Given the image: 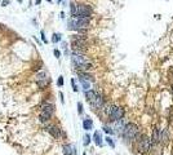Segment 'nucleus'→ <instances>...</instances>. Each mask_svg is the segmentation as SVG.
Listing matches in <instances>:
<instances>
[{"mask_svg":"<svg viewBox=\"0 0 173 155\" xmlns=\"http://www.w3.org/2000/svg\"><path fill=\"white\" fill-rule=\"evenodd\" d=\"M71 61H72V65L75 66V69H78V70H85L86 71V70L93 69V66L89 62V59L81 54H78V53H74L72 54Z\"/></svg>","mask_w":173,"mask_h":155,"instance_id":"f257e3e1","label":"nucleus"},{"mask_svg":"<svg viewBox=\"0 0 173 155\" xmlns=\"http://www.w3.org/2000/svg\"><path fill=\"white\" fill-rule=\"evenodd\" d=\"M85 97L94 109H100V107L103 106V100H102L100 94H97L94 91H91V89L85 91Z\"/></svg>","mask_w":173,"mask_h":155,"instance_id":"f03ea898","label":"nucleus"},{"mask_svg":"<svg viewBox=\"0 0 173 155\" xmlns=\"http://www.w3.org/2000/svg\"><path fill=\"white\" fill-rule=\"evenodd\" d=\"M138 134V127H137L134 123H128L124 125V131H123V136L127 140H133L137 137Z\"/></svg>","mask_w":173,"mask_h":155,"instance_id":"7ed1b4c3","label":"nucleus"},{"mask_svg":"<svg viewBox=\"0 0 173 155\" xmlns=\"http://www.w3.org/2000/svg\"><path fill=\"white\" fill-rule=\"evenodd\" d=\"M93 9L86 4H76V17L75 18H86L91 17Z\"/></svg>","mask_w":173,"mask_h":155,"instance_id":"20e7f679","label":"nucleus"},{"mask_svg":"<svg viewBox=\"0 0 173 155\" xmlns=\"http://www.w3.org/2000/svg\"><path fill=\"white\" fill-rule=\"evenodd\" d=\"M106 114L108 116H110L111 120H119L124 116V114H125V111H124L121 107H118V106H111V107H107L106 109Z\"/></svg>","mask_w":173,"mask_h":155,"instance_id":"39448f33","label":"nucleus"},{"mask_svg":"<svg viewBox=\"0 0 173 155\" xmlns=\"http://www.w3.org/2000/svg\"><path fill=\"white\" fill-rule=\"evenodd\" d=\"M53 111H54V107H53L52 105L44 106V109L41 110V114H40V116H39L40 122H48V120L52 118Z\"/></svg>","mask_w":173,"mask_h":155,"instance_id":"423d86ee","label":"nucleus"},{"mask_svg":"<svg viewBox=\"0 0 173 155\" xmlns=\"http://www.w3.org/2000/svg\"><path fill=\"white\" fill-rule=\"evenodd\" d=\"M36 83L40 88H44L47 87V84L49 83V78H48L47 72L45 71H40L36 74Z\"/></svg>","mask_w":173,"mask_h":155,"instance_id":"0eeeda50","label":"nucleus"},{"mask_svg":"<svg viewBox=\"0 0 173 155\" xmlns=\"http://www.w3.org/2000/svg\"><path fill=\"white\" fill-rule=\"evenodd\" d=\"M138 147H140V150L142 151V153H147V151L150 150V147H151L150 138L146 137V136H143L142 140H140V142H138Z\"/></svg>","mask_w":173,"mask_h":155,"instance_id":"6e6552de","label":"nucleus"},{"mask_svg":"<svg viewBox=\"0 0 173 155\" xmlns=\"http://www.w3.org/2000/svg\"><path fill=\"white\" fill-rule=\"evenodd\" d=\"M124 125H125V123H124L123 118L119 119V120H115V127H114L115 131H114V133L121 136L123 134V131H124Z\"/></svg>","mask_w":173,"mask_h":155,"instance_id":"1a4fd4ad","label":"nucleus"},{"mask_svg":"<svg viewBox=\"0 0 173 155\" xmlns=\"http://www.w3.org/2000/svg\"><path fill=\"white\" fill-rule=\"evenodd\" d=\"M63 154L65 155H76V149L74 145H65L63 146Z\"/></svg>","mask_w":173,"mask_h":155,"instance_id":"9d476101","label":"nucleus"},{"mask_svg":"<svg viewBox=\"0 0 173 155\" xmlns=\"http://www.w3.org/2000/svg\"><path fill=\"white\" fill-rule=\"evenodd\" d=\"M48 132H49V133L52 134L53 137H56V138H58L59 136H61V131L56 127V125H52V127H49V128H48Z\"/></svg>","mask_w":173,"mask_h":155,"instance_id":"9b49d317","label":"nucleus"},{"mask_svg":"<svg viewBox=\"0 0 173 155\" xmlns=\"http://www.w3.org/2000/svg\"><path fill=\"white\" fill-rule=\"evenodd\" d=\"M93 140H94V142H96V145L97 146H102V136H101V132H98V131H96L94 132V134H93Z\"/></svg>","mask_w":173,"mask_h":155,"instance_id":"f8f14e48","label":"nucleus"},{"mask_svg":"<svg viewBox=\"0 0 173 155\" xmlns=\"http://www.w3.org/2000/svg\"><path fill=\"white\" fill-rule=\"evenodd\" d=\"M83 127H84L85 131H89V129L93 128V122H92V119H84L83 120Z\"/></svg>","mask_w":173,"mask_h":155,"instance_id":"ddd939ff","label":"nucleus"},{"mask_svg":"<svg viewBox=\"0 0 173 155\" xmlns=\"http://www.w3.org/2000/svg\"><path fill=\"white\" fill-rule=\"evenodd\" d=\"M79 78L84 79V80H89V81H94V79L91 76V75L85 74V72H79Z\"/></svg>","mask_w":173,"mask_h":155,"instance_id":"4468645a","label":"nucleus"},{"mask_svg":"<svg viewBox=\"0 0 173 155\" xmlns=\"http://www.w3.org/2000/svg\"><path fill=\"white\" fill-rule=\"evenodd\" d=\"M70 13H71L72 18L76 17V4L75 3H71V4H70Z\"/></svg>","mask_w":173,"mask_h":155,"instance_id":"2eb2a0df","label":"nucleus"},{"mask_svg":"<svg viewBox=\"0 0 173 155\" xmlns=\"http://www.w3.org/2000/svg\"><path fill=\"white\" fill-rule=\"evenodd\" d=\"M79 80H80V83H81L83 88H84V91H88L89 88H91V85H89V83L86 80H84V79H81V78H79Z\"/></svg>","mask_w":173,"mask_h":155,"instance_id":"dca6fc26","label":"nucleus"},{"mask_svg":"<svg viewBox=\"0 0 173 155\" xmlns=\"http://www.w3.org/2000/svg\"><path fill=\"white\" fill-rule=\"evenodd\" d=\"M61 39H62L61 34H53V36H52V43H58V42H61Z\"/></svg>","mask_w":173,"mask_h":155,"instance_id":"f3484780","label":"nucleus"},{"mask_svg":"<svg viewBox=\"0 0 173 155\" xmlns=\"http://www.w3.org/2000/svg\"><path fill=\"white\" fill-rule=\"evenodd\" d=\"M154 142H158L159 141V129L158 128H154V138H152Z\"/></svg>","mask_w":173,"mask_h":155,"instance_id":"a211bd4d","label":"nucleus"},{"mask_svg":"<svg viewBox=\"0 0 173 155\" xmlns=\"http://www.w3.org/2000/svg\"><path fill=\"white\" fill-rule=\"evenodd\" d=\"M102 129H103V132H106V133H108V134H114V129H111L108 125H103Z\"/></svg>","mask_w":173,"mask_h":155,"instance_id":"6ab92c4d","label":"nucleus"},{"mask_svg":"<svg viewBox=\"0 0 173 155\" xmlns=\"http://www.w3.org/2000/svg\"><path fill=\"white\" fill-rule=\"evenodd\" d=\"M105 140H106V142H107L108 145H110V147H111V149H114V147H115V144H114V141H113V138H111V137H108V136H107V137L105 138Z\"/></svg>","mask_w":173,"mask_h":155,"instance_id":"aec40b11","label":"nucleus"},{"mask_svg":"<svg viewBox=\"0 0 173 155\" xmlns=\"http://www.w3.org/2000/svg\"><path fill=\"white\" fill-rule=\"evenodd\" d=\"M89 144H91V136H89V134H85V136H84V145H85V146H88Z\"/></svg>","mask_w":173,"mask_h":155,"instance_id":"412c9836","label":"nucleus"},{"mask_svg":"<svg viewBox=\"0 0 173 155\" xmlns=\"http://www.w3.org/2000/svg\"><path fill=\"white\" fill-rule=\"evenodd\" d=\"M71 85H72L74 92H78V91H79V89H78V87H76V84H75V80H74V79H71Z\"/></svg>","mask_w":173,"mask_h":155,"instance_id":"4be33fe9","label":"nucleus"},{"mask_svg":"<svg viewBox=\"0 0 173 155\" xmlns=\"http://www.w3.org/2000/svg\"><path fill=\"white\" fill-rule=\"evenodd\" d=\"M57 85H58V87H62V85H63V76H59V78H58Z\"/></svg>","mask_w":173,"mask_h":155,"instance_id":"5701e85b","label":"nucleus"},{"mask_svg":"<svg viewBox=\"0 0 173 155\" xmlns=\"http://www.w3.org/2000/svg\"><path fill=\"white\" fill-rule=\"evenodd\" d=\"M78 112L83 114V105H81V102H78Z\"/></svg>","mask_w":173,"mask_h":155,"instance_id":"b1692460","label":"nucleus"},{"mask_svg":"<svg viewBox=\"0 0 173 155\" xmlns=\"http://www.w3.org/2000/svg\"><path fill=\"white\" fill-rule=\"evenodd\" d=\"M163 141H164V142L168 141V132H167V131H164V134H163Z\"/></svg>","mask_w":173,"mask_h":155,"instance_id":"393cba45","label":"nucleus"},{"mask_svg":"<svg viewBox=\"0 0 173 155\" xmlns=\"http://www.w3.org/2000/svg\"><path fill=\"white\" fill-rule=\"evenodd\" d=\"M54 56H56L57 58H59V57H61V52L58 49H54Z\"/></svg>","mask_w":173,"mask_h":155,"instance_id":"a878e982","label":"nucleus"},{"mask_svg":"<svg viewBox=\"0 0 173 155\" xmlns=\"http://www.w3.org/2000/svg\"><path fill=\"white\" fill-rule=\"evenodd\" d=\"M8 4H9V0H3V3H1L3 7H7Z\"/></svg>","mask_w":173,"mask_h":155,"instance_id":"bb28decb","label":"nucleus"},{"mask_svg":"<svg viewBox=\"0 0 173 155\" xmlns=\"http://www.w3.org/2000/svg\"><path fill=\"white\" fill-rule=\"evenodd\" d=\"M41 40H43L44 43H48L47 39H45V36H44V31H41Z\"/></svg>","mask_w":173,"mask_h":155,"instance_id":"cd10ccee","label":"nucleus"},{"mask_svg":"<svg viewBox=\"0 0 173 155\" xmlns=\"http://www.w3.org/2000/svg\"><path fill=\"white\" fill-rule=\"evenodd\" d=\"M59 97H61V102L65 103V100H63V94H62V93H59Z\"/></svg>","mask_w":173,"mask_h":155,"instance_id":"c85d7f7f","label":"nucleus"},{"mask_svg":"<svg viewBox=\"0 0 173 155\" xmlns=\"http://www.w3.org/2000/svg\"><path fill=\"white\" fill-rule=\"evenodd\" d=\"M40 3H41V0H36V1H35V4H36V5H39Z\"/></svg>","mask_w":173,"mask_h":155,"instance_id":"c756f323","label":"nucleus"},{"mask_svg":"<svg viewBox=\"0 0 173 155\" xmlns=\"http://www.w3.org/2000/svg\"><path fill=\"white\" fill-rule=\"evenodd\" d=\"M171 72H172V74H173V69H171Z\"/></svg>","mask_w":173,"mask_h":155,"instance_id":"7c9ffc66","label":"nucleus"},{"mask_svg":"<svg viewBox=\"0 0 173 155\" xmlns=\"http://www.w3.org/2000/svg\"><path fill=\"white\" fill-rule=\"evenodd\" d=\"M47 1H48V3H50V1H52V0H47Z\"/></svg>","mask_w":173,"mask_h":155,"instance_id":"2f4dec72","label":"nucleus"},{"mask_svg":"<svg viewBox=\"0 0 173 155\" xmlns=\"http://www.w3.org/2000/svg\"><path fill=\"white\" fill-rule=\"evenodd\" d=\"M83 155H86V154H85V153H84V154H83Z\"/></svg>","mask_w":173,"mask_h":155,"instance_id":"473e14b6","label":"nucleus"}]
</instances>
